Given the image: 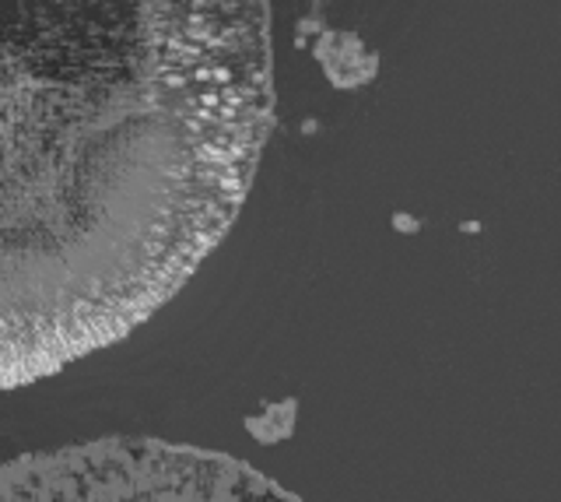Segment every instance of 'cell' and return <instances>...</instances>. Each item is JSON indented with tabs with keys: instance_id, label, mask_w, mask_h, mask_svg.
<instances>
[{
	"instance_id": "1",
	"label": "cell",
	"mask_w": 561,
	"mask_h": 502,
	"mask_svg": "<svg viewBox=\"0 0 561 502\" xmlns=\"http://www.w3.org/2000/svg\"><path fill=\"white\" fill-rule=\"evenodd\" d=\"M271 119L267 0H0V390L180 292Z\"/></svg>"
},
{
	"instance_id": "2",
	"label": "cell",
	"mask_w": 561,
	"mask_h": 502,
	"mask_svg": "<svg viewBox=\"0 0 561 502\" xmlns=\"http://www.w3.org/2000/svg\"><path fill=\"white\" fill-rule=\"evenodd\" d=\"M0 502H302L236 457L99 440L0 464Z\"/></svg>"
}]
</instances>
